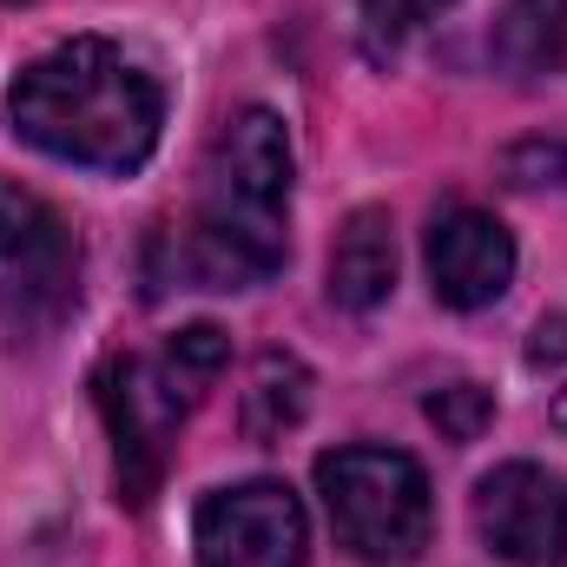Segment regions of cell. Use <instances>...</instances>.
Listing matches in <instances>:
<instances>
[{"label":"cell","instance_id":"6da1fadb","mask_svg":"<svg viewBox=\"0 0 567 567\" xmlns=\"http://www.w3.org/2000/svg\"><path fill=\"white\" fill-rule=\"evenodd\" d=\"M172 245V284L185 290H251L278 278L290 251V133L271 106H245L205 152L198 205Z\"/></svg>","mask_w":567,"mask_h":567},{"label":"cell","instance_id":"7a4b0ae2","mask_svg":"<svg viewBox=\"0 0 567 567\" xmlns=\"http://www.w3.org/2000/svg\"><path fill=\"white\" fill-rule=\"evenodd\" d=\"M7 120L33 152L60 165L140 172L158 145L165 100H158V80L113 40H66L13 80Z\"/></svg>","mask_w":567,"mask_h":567},{"label":"cell","instance_id":"3957f363","mask_svg":"<svg viewBox=\"0 0 567 567\" xmlns=\"http://www.w3.org/2000/svg\"><path fill=\"white\" fill-rule=\"evenodd\" d=\"M317 495L330 508L337 548L370 567H403L429 548V475L416 455L383 442H350L317 455Z\"/></svg>","mask_w":567,"mask_h":567},{"label":"cell","instance_id":"277c9868","mask_svg":"<svg viewBox=\"0 0 567 567\" xmlns=\"http://www.w3.org/2000/svg\"><path fill=\"white\" fill-rule=\"evenodd\" d=\"M80 303V238L27 185L0 178V323L27 343L53 337Z\"/></svg>","mask_w":567,"mask_h":567},{"label":"cell","instance_id":"5b68a950","mask_svg":"<svg viewBox=\"0 0 567 567\" xmlns=\"http://www.w3.org/2000/svg\"><path fill=\"white\" fill-rule=\"evenodd\" d=\"M100 416L113 429V468H120V502L145 508L158 495V475L172 462V435L185 423L178 383L158 370V357H106L93 377Z\"/></svg>","mask_w":567,"mask_h":567},{"label":"cell","instance_id":"8992f818","mask_svg":"<svg viewBox=\"0 0 567 567\" xmlns=\"http://www.w3.org/2000/svg\"><path fill=\"white\" fill-rule=\"evenodd\" d=\"M475 535L515 567L567 561V482L542 462H502L475 482Z\"/></svg>","mask_w":567,"mask_h":567},{"label":"cell","instance_id":"52a82bcc","mask_svg":"<svg viewBox=\"0 0 567 567\" xmlns=\"http://www.w3.org/2000/svg\"><path fill=\"white\" fill-rule=\"evenodd\" d=\"M310 528L284 482H238L198 508V567H303Z\"/></svg>","mask_w":567,"mask_h":567},{"label":"cell","instance_id":"ba28073f","mask_svg":"<svg viewBox=\"0 0 567 567\" xmlns=\"http://www.w3.org/2000/svg\"><path fill=\"white\" fill-rule=\"evenodd\" d=\"M515 278V238L475 205H449L429 225V284L449 310H482Z\"/></svg>","mask_w":567,"mask_h":567},{"label":"cell","instance_id":"9c48e42d","mask_svg":"<svg viewBox=\"0 0 567 567\" xmlns=\"http://www.w3.org/2000/svg\"><path fill=\"white\" fill-rule=\"evenodd\" d=\"M390 290H396V231H390V212L363 205V212H350L343 231H337V251H330V297L363 317V310L390 303Z\"/></svg>","mask_w":567,"mask_h":567},{"label":"cell","instance_id":"30bf717a","mask_svg":"<svg viewBox=\"0 0 567 567\" xmlns=\"http://www.w3.org/2000/svg\"><path fill=\"white\" fill-rule=\"evenodd\" d=\"M488 53L508 80H555L567 73V0H508L495 13Z\"/></svg>","mask_w":567,"mask_h":567},{"label":"cell","instance_id":"8fae6325","mask_svg":"<svg viewBox=\"0 0 567 567\" xmlns=\"http://www.w3.org/2000/svg\"><path fill=\"white\" fill-rule=\"evenodd\" d=\"M303 416H310V370L290 350H265L251 363V390H245V435L284 442Z\"/></svg>","mask_w":567,"mask_h":567},{"label":"cell","instance_id":"7c38bea8","mask_svg":"<svg viewBox=\"0 0 567 567\" xmlns=\"http://www.w3.org/2000/svg\"><path fill=\"white\" fill-rule=\"evenodd\" d=\"M231 363V337L218 330V323H192V330H178V337H165V350H158V370L178 383V396L185 403H198L212 383H218V370Z\"/></svg>","mask_w":567,"mask_h":567},{"label":"cell","instance_id":"4fadbf2b","mask_svg":"<svg viewBox=\"0 0 567 567\" xmlns=\"http://www.w3.org/2000/svg\"><path fill=\"white\" fill-rule=\"evenodd\" d=\"M429 423L442 429L449 442H475L482 429L495 423V396H488L482 383H442V390L429 396Z\"/></svg>","mask_w":567,"mask_h":567},{"label":"cell","instance_id":"5bb4252c","mask_svg":"<svg viewBox=\"0 0 567 567\" xmlns=\"http://www.w3.org/2000/svg\"><path fill=\"white\" fill-rule=\"evenodd\" d=\"M357 7H363V20H370L377 40H403V33H416L423 20H435L442 7H455V0H357Z\"/></svg>","mask_w":567,"mask_h":567},{"label":"cell","instance_id":"9a60e30c","mask_svg":"<svg viewBox=\"0 0 567 567\" xmlns=\"http://www.w3.org/2000/svg\"><path fill=\"white\" fill-rule=\"evenodd\" d=\"M528 363H567V317H542L535 323V343H528Z\"/></svg>","mask_w":567,"mask_h":567},{"label":"cell","instance_id":"2e32d148","mask_svg":"<svg viewBox=\"0 0 567 567\" xmlns=\"http://www.w3.org/2000/svg\"><path fill=\"white\" fill-rule=\"evenodd\" d=\"M548 423H555V429H561V435H567V390H561V396H555V410H548Z\"/></svg>","mask_w":567,"mask_h":567}]
</instances>
